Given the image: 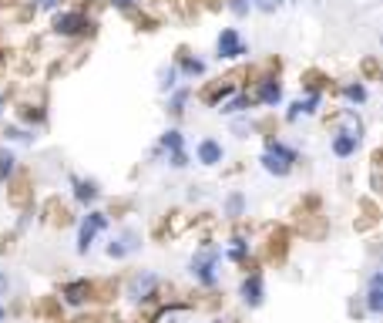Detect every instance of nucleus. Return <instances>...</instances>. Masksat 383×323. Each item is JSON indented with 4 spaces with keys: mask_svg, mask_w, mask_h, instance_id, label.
<instances>
[{
    "mask_svg": "<svg viewBox=\"0 0 383 323\" xmlns=\"http://www.w3.org/2000/svg\"><path fill=\"white\" fill-rule=\"evenodd\" d=\"M262 168H266L269 175H276V179H286L289 172H293V162H296V152L289 148V145H282L279 138H272V142L266 145V152H262Z\"/></svg>",
    "mask_w": 383,
    "mask_h": 323,
    "instance_id": "f257e3e1",
    "label": "nucleus"
},
{
    "mask_svg": "<svg viewBox=\"0 0 383 323\" xmlns=\"http://www.w3.org/2000/svg\"><path fill=\"white\" fill-rule=\"evenodd\" d=\"M218 259H222V249H218V246H202V249L192 256V276L202 286H216Z\"/></svg>",
    "mask_w": 383,
    "mask_h": 323,
    "instance_id": "f03ea898",
    "label": "nucleus"
},
{
    "mask_svg": "<svg viewBox=\"0 0 383 323\" xmlns=\"http://www.w3.org/2000/svg\"><path fill=\"white\" fill-rule=\"evenodd\" d=\"M216 58L218 61H235V58H243V54H249V48H245V40L239 38V31L235 27H226L222 34H218L216 40Z\"/></svg>",
    "mask_w": 383,
    "mask_h": 323,
    "instance_id": "7ed1b4c3",
    "label": "nucleus"
},
{
    "mask_svg": "<svg viewBox=\"0 0 383 323\" xmlns=\"http://www.w3.org/2000/svg\"><path fill=\"white\" fill-rule=\"evenodd\" d=\"M108 229V216L104 212H88L84 222H81V229H77V253H88L91 243H94V236Z\"/></svg>",
    "mask_w": 383,
    "mask_h": 323,
    "instance_id": "20e7f679",
    "label": "nucleus"
},
{
    "mask_svg": "<svg viewBox=\"0 0 383 323\" xmlns=\"http://www.w3.org/2000/svg\"><path fill=\"white\" fill-rule=\"evenodd\" d=\"M88 27H91V21L77 11H64L54 17V34H61V38H74V34L88 31Z\"/></svg>",
    "mask_w": 383,
    "mask_h": 323,
    "instance_id": "39448f33",
    "label": "nucleus"
},
{
    "mask_svg": "<svg viewBox=\"0 0 383 323\" xmlns=\"http://www.w3.org/2000/svg\"><path fill=\"white\" fill-rule=\"evenodd\" d=\"M195 158H199L202 165H218V162L226 158V148H222L216 138H202V142L195 145Z\"/></svg>",
    "mask_w": 383,
    "mask_h": 323,
    "instance_id": "423d86ee",
    "label": "nucleus"
},
{
    "mask_svg": "<svg viewBox=\"0 0 383 323\" xmlns=\"http://www.w3.org/2000/svg\"><path fill=\"white\" fill-rule=\"evenodd\" d=\"M255 102H259V104H269V108L282 104V84H279L276 78L259 81V88H255Z\"/></svg>",
    "mask_w": 383,
    "mask_h": 323,
    "instance_id": "0eeeda50",
    "label": "nucleus"
},
{
    "mask_svg": "<svg viewBox=\"0 0 383 323\" xmlns=\"http://www.w3.org/2000/svg\"><path fill=\"white\" fill-rule=\"evenodd\" d=\"M155 286H158V276H155V273H141V276L131 280V286H128V297H131V300H148L155 293Z\"/></svg>",
    "mask_w": 383,
    "mask_h": 323,
    "instance_id": "6e6552de",
    "label": "nucleus"
},
{
    "mask_svg": "<svg viewBox=\"0 0 383 323\" xmlns=\"http://www.w3.org/2000/svg\"><path fill=\"white\" fill-rule=\"evenodd\" d=\"M243 300H245V307H259L262 303V297H266V290H262V276L259 273H252V276H245L243 280Z\"/></svg>",
    "mask_w": 383,
    "mask_h": 323,
    "instance_id": "1a4fd4ad",
    "label": "nucleus"
},
{
    "mask_svg": "<svg viewBox=\"0 0 383 323\" xmlns=\"http://www.w3.org/2000/svg\"><path fill=\"white\" fill-rule=\"evenodd\" d=\"M319 91H309L306 98H299V102H293L289 104V111H286V118L289 121H299V115H316V108H319Z\"/></svg>",
    "mask_w": 383,
    "mask_h": 323,
    "instance_id": "9d476101",
    "label": "nucleus"
},
{
    "mask_svg": "<svg viewBox=\"0 0 383 323\" xmlns=\"http://www.w3.org/2000/svg\"><path fill=\"white\" fill-rule=\"evenodd\" d=\"M367 310L373 317L383 313V273H373L370 276V286H367Z\"/></svg>",
    "mask_w": 383,
    "mask_h": 323,
    "instance_id": "9b49d317",
    "label": "nucleus"
},
{
    "mask_svg": "<svg viewBox=\"0 0 383 323\" xmlns=\"http://www.w3.org/2000/svg\"><path fill=\"white\" fill-rule=\"evenodd\" d=\"M138 236L135 233H125L121 239H115V243H108V256L111 259H121V256H128V253H135L138 249Z\"/></svg>",
    "mask_w": 383,
    "mask_h": 323,
    "instance_id": "f8f14e48",
    "label": "nucleus"
},
{
    "mask_svg": "<svg viewBox=\"0 0 383 323\" xmlns=\"http://www.w3.org/2000/svg\"><path fill=\"white\" fill-rule=\"evenodd\" d=\"M360 148V138H353V135H346V131H340L336 138H333V155L340 158H350L353 152Z\"/></svg>",
    "mask_w": 383,
    "mask_h": 323,
    "instance_id": "ddd939ff",
    "label": "nucleus"
},
{
    "mask_svg": "<svg viewBox=\"0 0 383 323\" xmlns=\"http://www.w3.org/2000/svg\"><path fill=\"white\" fill-rule=\"evenodd\" d=\"M158 152H185V142H182V131L179 128H168L165 135H162V142H158Z\"/></svg>",
    "mask_w": 383,
    "mask_h": 323,
    "instance_id": "4468645a",
    "label": "nucleus"
},
{
    "mask_svg": "<svg viewBox=\"0 0 383 323\" xmlns=\"http://www.w3.org/2000/svg\"><path fill=\"white\" fill-rule=\"evenodd\" d=\"M74 199L81 206L94 202V199H98V185H94V182H84V179H74Z\"/></svg>",
    "mask_w": 383,
    "mask_h": 323,
    "instance_id": "2eb2a0df",
    "label": "nucleus"
},
{
    "mask_svg": "<svg viewBox=\"0 0 383 323\" xmlns=\"http://www.w3.org/2000/svg\"><path fill=\"white\" fill-rule=\"evenodd\" d=\"M249 108H252V98H249V94H239V98H232V102L222 104L218 111H222V115H239V111H249Z\"/></svg>",
    "mask_w": 383,
    "mask_h": 323,
    "instance_id": "dca6fc26",
    "label": "nucleus"
},
{
    "mask_svg": "<svg viewBox=\"0 0 383 323\" xmlns=\"http://www.w3.org/2000/svg\"><path fill=\"white\" fill-rule=\"evenodd\" d=\"M84 293H88V283H84V280H81V283L64 286V300H67L71 307H81V303H84Z\"/></svg>",
    "mask_w": 383,
    "mask_h": 323,
    "instance_id": "f3484780",
    "label": "nucleus"
},
{
    "mask_svg": "<svg viewBox=\"0 0 383 323\" xmlns=\"http://www.w3.org/2000/svg\"><path fill=\"white\" fill-rule=\"evenodd\" d=\"M243 209H245V195L243 192H232L229 199H226V216H229V219H239Z\"/></svg>",
    "mask_w": 383,
    "mask_h": 323,
    "instance_id": "a211bd4d",
    "label": "nucleus"
},
{
    "mask_svg": "<svg viewBox=\"0 0 383 323\" xmlns=\"http://www.w3.org/2000/svg\"><path fill=\"white\" fill-rule=\"evenodd\" d=\"M182 75H185V78H202L205 61H199V58H185V61H182Z\"/></svg>",
    "mask_w": 383,
    "mask_h": 323,
    "instance_id": "6ab92c4d",
    "label": "nucleus"
},
{
    "mask_svg": "<svg viewBox=\"0 0 383 323\" xmlns=\"http://www.w3.org/2000/svg\"><path fill=\"white\" fill-rule=\"evenodd\" d=\"M189 98H192L189 88L175 91V94H172V102H168V111H172V115H182V111H185V104H189Z\"/></svg>",
    "mask_w": 383,
    "mask_h": 323,
    "instance_id": "aec40b11",
    "label": "nucleus"
},
{
    "mask_svg": "<svg viewBox=\"0 0 383 323\" xmlns=\"http://www.w3.org/2000/svg\"><path fill=\"white\" fill-rule=\"evenodd\" d=\"M343 98H346V102L363 104V102H367V88H363L360 81H357V84H346V88H343Z\"/></svg>",
    "mask_w": 383,
    "mask_h": 323,
    "instance_id": "412c9836",
    "label": "nucleus"
},
{
    "mask_svg": "<svg viewBox=\"0 0 383 323\" xmlns=\"http://www.w3.org/2000/svg\"><path fill=\"white\" fill-rule=\"evenodd\" d=\"M13 162H17V158H13V152H7V148H4V152H0V182H7V175L13 172Z\"/></svg>",
    "mask_w": 383,
    "mask_h": 323,
    "instance_id": "4be33fe9",
    "label": "nucleus"
},
{
    "mask_svg": "<svg viewBox=\"0 0 383 323\" xmlns=\"http://www.w3.org/2000/svg\"><path fill=\"white\" fill-rule=\"evenodd\" d=\"M343 121H346V135H353V138L363 135V125H360V118L353 111H343Z\"/></svg>",
    "mask_w": 383,
    "mask_h": 323,
    "instance_id": "5701e85b",
    "label": "nucleus"
},
{
    "mask_svg": "<svg viewBox=\"0 0 383 323\" xmlns=\"http://www.w3.org/2000/svg\"><path fill=\"white\" fill-rule=\"evenodd\" d=\"M232 243H235V246L226 249V256H229V259H243L245 253H249V243H245V239H232Z\"/></svg>",
    "mask_w": 383,
    "mask_h": 323,
    "instance_id": "b1692460",
    "label": "nucleus"
},
{
    "mask_svg": "<svg viewBox=\"0 0 383 323\" xmlns=\"http://www.w3.org/2000/svg\"><path fill=\"white\" fill-rule=\"evenodd\" d=\"M286 4V0H252V7L255 11H262V13H276Z\"/></svg>",
    "mask_w": 383,
    "mask_h": 323,
    "instance_id": "393cba45",
    "label": "nucleus"
},
{
    "mask_svg": "<svg viewBox=\"0 0 383 323\" xmlns=\"http://www.w3.org/2000/svg\"><path fill=\"white\" fill-rule=\"evenodd\" d=\"M249 7H252V0H229V11L235 13V17H245Z\"/></svg>",
    "mask_w": 383,
    "mask_h": 323,
    "instance_id": "a878e982",
    "label": "nucleus"
},
{
    "mask_svg": "<svg viewBox=\"0 0 383 323\" xmlns=\"http://www.w3.org/2000/svg\"><path fill=\"white\" fill-rule=\"evenodd\" d=\"M229 94H235V88H232V84H222V88L216 91V94H212V104H218V102H226V98H229Z\"/></svg>",
    "mask_w": 383,
    "mask_h": 323,
    "instance_id": "bb28decb",
    "label": "nucleus"
},
{
    "mask_svg": "<svg viewBox=\"0 0 383 323\" xmlns=\"http://www.w3.org/2000/svg\"><path fill=\"white\" fill-rule=\"evenodd\" d=\"M175 78H179V71H175V67H168V71H165V81H162V91H172V88H175Z\"/></svg>",
    "mask_w": 383,
    "mask_h": 323,
    "instance_id": "cd10ccee",
    "label": "nucleus"
},
{
    "mask_svg": "<svg viewBox=\"0 0 383 323\" xmlns=\"http://www.w3.org/2000/svg\"><path fill=\"white\" fill-rule=\"evenodd\" d=\"M7 138H21V142H30V131H24V128H7Z\"/></svg>",
    "mask_w": 383,
    "mask_h": 323,
    "instance_id": "c85d7f7f",
    "label": "nucleus"
},
{
    "mask_svg": "<svg viewBox=\"0 0 383 323\" xmlns=\"http://www.w3.org/2000/svg\"><path fill=\"white\" fill-rule=\"evenodd\" d=\"M7 290H11V276L7 270H0V297H7Z\"/></svg>",
    "mask_w": 383,
    "mask_h": 323,
    "instance_id": "c756f323",
    "label": "nucleus"
},
{
    "mask_svg": "<svg viewBox=\"0 0 383 323\" xmlns=\"http://www.w3.org/2000/svg\"><path fill=\"white\" fill-rule=\"evenodd\" d=\"M57 4H61V0H38V7H40V11H54Z\"/></svg>",
    "mask_w": 383,
    "mask_h": 323,
    "instance_id": "7c9ffc66",
    "label": "nucleus"
},
{
    "mask_svg": "<svg viewBox=\"0 0 383 323\" xmlns=\"http://www.w3.org/2000/svg\"><path fill=\"white\" fill-rule=\"evenodd\" d=\"M115 7H131V4H138V0H111Z\"/></svg>",
    "mask_w": 383,
    "mask_h": 323,
    "instance_id": "2f4dec72",
    "label": "nucleus"
},
{
    "mask_svg": "<svg viewBox=\"0 0 383 323\" xmlns=\"http://www.w3.org/2000/svg\"><path fill=\"white\" fill-rule=\"evenodd\" d=\"M4 320H7V310H4V307H0V323H4Z\"/></svg>",
    "mask_w": 383,
    "mask_h": 323,
    "instance_id": "473e14b6",
    "label": "nucleus"
}]
</instances>
